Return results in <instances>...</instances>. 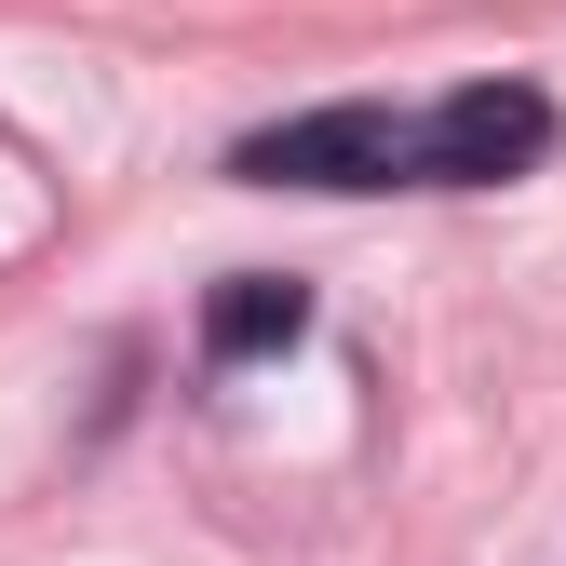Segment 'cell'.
<instances>
[{"instance_id": "6da1fadb", "label": "cell", "mask_w": 566, "mask_h": 566, "mask_svg": "<svg viewBox=\"0 0 566 566\" xmlns=\"http://www.w3.org/2000/svg\"><path fill=\"white\" fill-rule=\"evenodd\" d=\"M243 189H432V108H378V95H350V108H297V122H256L243 149H230Z\"/></svg>"}, {"instance_id": "7a4b0ae2", "label": "cell", "mask_w": 566, "mask_h": 566, "mask_svg": "<svg viewBox=\"0 0 566 566\" xmlns=\"http://www.w3.org/2000/svg\"><path fill=\"white\" fill-rule=\"evenodd\" d=\"M553 163V95L539 82H459L432 108V189H513Z\"/></svg>"}, {"instance_id": "3957f363", "label": "cell", "mask_w": 566, "mask_h": 566, "mask_svg": "<svg viewBox=\"0 0 566 566\" xmlns=\"http://www.w3.org/2000/svg\"><path fill=\"white\" fill-rule=\"evenodd\" d=\"M311 337V283H283V270H230L217 297H202V350L217 365H270V350H297Z\"/></svg>"}]
</instances>
